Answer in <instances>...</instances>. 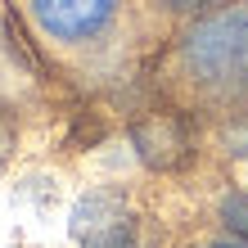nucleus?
<instances>
[{
	"label": "nucleus",
	"instance_id": "obj_4",
	"mask_svg": "<svg viewBox=\"0 0 248 248\" xmlns=\"http://www.w3.org/2000/svg\"><path fill=\"white\" fill-rule=\"evenodd\" d=\"M221 221H226V230L235 239L248 244V194H244V189H235V194L221 199Z\"/></svg>",
	"mask_w": 248,
	"mask_h": 248
},
{
	"label": "nucleus",
	"instance_id": "obj_5",
	"mask_svg": "<svg viewBox=\"0 0 248 248\" xmlns=\"http://www.w3.org/2000/svg\"><path fill=\"white\" fill-rule=\"evenodd\" d=\"M9 149H14V122H9V113L0 108V167H5Z\"/></svg>",
	"mask_w": 248,
	"mask_h": 248
},
{
	"label": "nucleus",
	"instance_id": "obj_6",
	"mask_svg": "<svg viewBox=\"0 0 248 248\" xmlns=\"http://www.w3.org/2000/svg\"><path fill=\"white\" fill-rule=\"evenodd\" d=\"M167 5H176V9H203V5H226V0H167Z\"/></svg>",
	"mask_w": 248,
	"mask_h": 248
},
{
	"label": "nucleus",
	"instance_id": "obj_7",
	"mask_svg": "<svg viewBox=\"0 0 248 248\" xmlns=\"http://www.w3.org/2000/svg\"><path fill=\"white\" fill-rule=\"evenodd\" d=\"M230 144H235V154H248V126H239L235 136H230Z\"/></svg>",
	"mask_w": 248,
	"mask_h": 248
},
{
	"label": "nucleus",
	"instance_id": "obj_2",
	"mask_svg": "<svg viewBox=\"0 0 248 248\" xmlns=\"http://www.w3.org/2000/svg\"><path fill=\"white\" fill-rule=\"evenodd\" d=\"M72 239L81 248H136V217L118 189H91L72 208Z\"/></svg>",
	"mask_w": 248,
	"mask_h": 248
},
{
	"label": "nucleus",
	"instance_id": "obj_8",
	"mask_svg": "<svg viewBox=\"0 0 248 248\" xmlns=\"http://www.w3.org/2000/svg\"><path fill=\"white\" fill-rule=\"evenodd\" d=\"M212 248H248L244 239H226V244H212Z\"/></svg>",
	"mask_w": 248,
	"mask_h": 248
},
{
	"label": "nucleus",
	"instance_id": "obj_1",
	"mask_svg": "<svg viewBox=\"0 0 248 248\" xmlns=\"http://www.w3.org/2000/svg\"><path fill=\"white\" fill-rule=\"evenodd\" d=\"M185 68L203 86L248 91V5L203 18L181 46Z\"/></svg>",
	"mask_w": 248,
	"mask_h": 248
},
{
	"label": "nucleus",
	"instance_id": "obj_3",
	"mask_svg": "<svg viewBox=\"0 0 248 248\" xmlns=\"http://www.w3.org/2000/svg\"><path fill=\"white\" fill-rule=\"evenodd\" d=\"M41 32L54 41H91L118 14V0H27Z\"/></svg>",
	"mask_w": 248,
	"mask_h": 248
}]
</instances>
